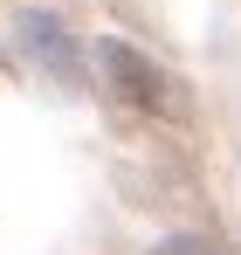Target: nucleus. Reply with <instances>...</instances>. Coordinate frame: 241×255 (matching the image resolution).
Returning a JSON list of instances; mask_svg holds the SVG:
<instances>
[{
	"label": "nucleus",
	"instance_id": "2",
	"mask_svg": "<svg viewBox=\"0 0 241 255\" xmlns=\"http://www.w3.org/2000/svg\"><path fill=\"white\" fill-rule=\"evenodd\" d=\"M159 255H200V249H159Z\"/></svg>",
	"mask_w": 241,
	"mask_h": 255
},
{
	"label": "nucleus",
	"instance_id": "1",
	"mask_svg": "<svg viewBox=\"0 0 241 255\" xmlns=\"http://www.w3.org/2000/svg\"><path fill=\"white\" fill-rule=\"evenodd\" d=\"M97 62H104V83L118 90L131 111H165V104H172L159 62H152V55H138L131 42H97Z\"/></svg>",
	"mask_w": 241,
	"mask_h": 255
}]
</instances>
